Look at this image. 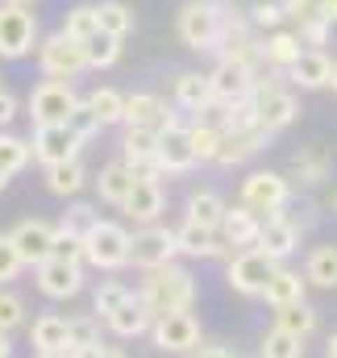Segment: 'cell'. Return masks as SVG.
Returning a JSON list of instances; mask_svg holds the SVG:
<instances>
[{"instance_id":"6da1fadb","label":"cell","mask_w":337,"mask_h":358,"mask_svg":"<svg viewBox=\"0 0 337 358\" xmlns=\"http://www.w3.org/2000/svg\"><path fill=\"white\" fill-rule=\"evenodd\" d=\"M142 308L150 313V317H163V313H187L192 308V300H196V279L187 275L183 267H167L150 271V279L142 283Z\"/></svg>"},{"instance_id":"7a4b0ae2","label":"cell","mask_w":337,"mask_h":358,"mask_svg":"<svg viewBox=\"0 0 337 358\" xmlns=\"http://www.w3.org/2000/svg\"><path fill=\"white\" fill-rule=\"evenodd\" d=\"M225 0H192L183 4L179 13V38L192 46V50H213L217 46V34L225 25Z\"/></svg>"},{"instance_id":"3957f363","label":"cell","mask_w":337,"mask_h":358,"mask_svg":"<svg viewBox=\"0 0 337 358\" xmlns=\"http://www.w3.org/2000/svg\"><path fill=\"white\" fill-rule=\"evenodd\" d=\"M84 259L96 271H117L129 263V234L113 221H100L84 238Z\"/></svg>"},{"instance_id":"277c9868","label":"cell","mask_w":337,"mask_h":358,"mask_svg":"<svg viewBox=\"0 0 337 358\" xmlns=\"http://www.w3.org/2000/svg\"><path fill=\"white\" fill-rule=\"evenodd\" d=\"M38 21L25 4H0V59H25L34 50Z\"/></svg>"},{"instance_id":"5b68a950","label":"cell","mask_w":337,"mask_h":358,"mask_svg":"<svg viewBox=\"0 0 337 358\" xmlns=\"http://www.w3.org/2000/svg\"><path fill=\"white\" fill-rule=\"evenodd\" d=\"M250 108H254V121L266 129V134H275V129H283V125H292L296 121V96L292 92H283L279 84H254L250 92Z\"/></svg>"},{"instance_id":"8992f818","label":"cell","mask_w":337,"mask_h":358,"mask_svg":"<svg viewBox=\"0 0 337 358\" xmlns=\"http://www.w3.org/2000/svg\"><path fill=\"white\" fill-rule=\"evenodd\" d=\"M175 229H163V225H142L134 238H129V263L142 271H159L175 259Z\"/></svg>"},{"instance_id":"52a82bcc","label":"cell","mask_w":337,"mask_h":358,"mask_svg":"<svg viewBox=\"0 0 337 358\" xmlns=\"http://www.w3.org/2000/svg\"><path fill=\"white\" fill-rule=\"evenodd\" d=\"M279 271V263L271 259V255H262V250H238L234 259H229V287L234 292H242V296H262V287L271 283V275Z\"/></svg>"},{"instance_id":"ba28073f","label":"cell","mask_w":337,"mask_h":358,"mask_svg":"<svg viewBox=\"0 0 337 358\" xmlns=\"http://www.w3.org/2000/svg\"><path fill=\"white\" fill-rule=\"evenodd\" d=\"M287 200H292V187H287V179L279 176V171H254L242 183V204L250 213H258V217L287 208Z\"/></svg>"},{"instance_id":"9c48e42d","label":"cell","mask_w":337,"mask_h":358,"mask_svg":"<svg viewBox=\"0 0 337 358\" xmlns=\"http://www.w3.org/2000/svg\"><path fill=\"white\" fill-rule=\"evenodd\" d=\"M76 92L67 88L63 80H46V84H38L34 96H29V117L38 121V125H63L71 113H76Z\"/></svg>"},{"instance_id":"30bf717a","label":"cell","mask_w":337,"mask_h":358,"mask_svg":"<svg viewBox=\"0 0 337 358\" xmlns=\"http://www.w3.org/2000/svg\"><path fill=\"white\" fill-rule=\"evenodd\" d=\"M38 59H42V71H46L50 80H76L87 67L84 63V42H71L67 34L46 38L42 50H38Z\"/></svg>"},{"instance_id":"8fae6325","label":"cell","mask_w":337,"mask_h":358,"mask_svg":"<svg viewBox=\"0 0 337 358\" xmlns=\"http://www.w3.org/2000/svg\"><path fill=\"white\" fill-rule=\"evenodd\" d=\"M80 146H84V138L63 121V125H38V134H34V142H29V150H34V159L38 163H67V159H76L80 155Z\"/></svg>"},{"instance_id":"7c38bea8","label":"cell","mask_w":337,"mask_h":358,"mask_svg":"<svg viewBox=\"0 0 337 358\" xmlns=\"http://www.w3.org/2000/svg\"><path fill=\"white\" fill-rule=\"evenodd\" d=\"M213 50H221V59L242 63V67H258V59H262V42L250 34V25L238 21V17H229V13H225V25H221Z\"/></svg>"},{"instance_id":"4fadbf2b","label":"cell","mask_w":337,"mask_h":358,"mask_svg":"<svg viewBox=\"0 0 337 358\" xmlns=\"http://www.w3.org/2000/svg\"><path fill=\"white\" fill-rule=\"evenodd\" d=\"M150 334H155L159 350H175V355H187L200 342V325H196L192 313H163V317H155Z\"/></svg>"},{"instance_id":"5bb4252c","label":"cell","mask_w":337,"mask_h":358,"mask_svg":"<svg viewBox=\"0 0 337 358\" xmlns=\"http://www.w3.org/2000/svg\"><path fill=\"white\" fill-rule=\"evenodd\" d=\"M208 88H213V104H225V108L242 104V100H250V92H254V67L221 59L217 71L208 76Z\"/></svg>"},{"instance_id":"9a60e30c","label":"cell","mask_w":337,"mask_h":358,"mask_svg":"<svg viewBox=\"0 0 337 358\" xmlns=\"http://www.w3.org/2000/svg\"><path fill=\"white\" fill-rule=\"evenodd\" d=\"M296 242H300V225L279 208V213H266V217H262L254 250H262V255H271V259L279 263V259H287V255L296 250Z\"/></svg>"},{"instance_id":"2e32d148","label":"cell","mask_w":337,"mask_h":358,"mask_svg":"<svg viewBox=\"0 0 337 358\" xmlns=\"http://www.w3.org/2000/svg\"><path fill=\"white\" fill-rule=\"evenodd\" d=\"M262 142H266V129H262V125L221 129V146H217V159H213V163H221V167H238V163H246L250 155L262 150Z\"/></svg>"},{"instance_id":"e0dca14e","label":"cell","mask_w":337,"mask_h":358,"mask_svg":"<svg viewBox=\"0 0 337 358\" xmlns=\"http://www.w3.org/2000/svg\"><path fill=\"white\" fill-rule=\"evenodd\" d=\"M175 250L179 255H192V259H225L229 255V246L221 242V234L217 229H204L196 221H183L175 229Z\"/></svg>"},{"instance_id":"ac0fdd59","label":"cell","mask_w":337,"mask_h":358,"mask_svg":"<svg viewBox=\"0 0 337 358\" xmlns=\"http://www.w3.org/2000/svg\"><path fill=\"white\" fill-rule=\"evenodd\" d=\"M38 287L50 296V300H67L84 287V271L80 263H59V259H46L38 263Z\"/></svg>"},{"instance_id":"d6986e66","label":"cell","mask_w":337,"mask_h":358,"mask_svg":"<svg viewBox=\"0 0 337 358\" xmlns=\"http://www.w3.org/2000/svg\"><path fill=\"white\" fill-rule=\"evenodd\" d=\"M159 167L163 171H192L196 167V155H192V142H187V129L179 121H171L167 129H159Z\"/></svg>"},{"instance_id":"ffe728a7","label":"cell","mask_w":337,"mask_h":358,"mask_svg":"<svg viewBox=\"0 0 337 358\" xmlns=\"http://www.w3.org/2000/svg\"><path fill=\"white\" fill-rule=\"evenodd\" d=\"M8 238H13V246H17L21 263L38 267V263H46V259H50V238H55V229H50L46 221H21Z\"/></svg>"},{"instance_id":"44dd1931","label":"cell","mask_w":337,"mask_h":358,"mask_svg":"<svg viewBox=\"0 0 337 358\" xmlns=\"http://www.w3.org/2000/svg\"><path fill=\"white\" fill-rule=\"evenodd\" d=\"M121 121H125V125H146V129H167L175 117L167 113V104H163L155 92H134V96H125Z\"/></svg>"},{"instance_id":"7402d4cb","label":"cell","mask_w":337,"mask_h":358,"mask_svg":"<svg viewBox=\"0 0 337 358\" xmlns=\"http://www.w3.org/2000/svg\"><path fill=\"white\" fill-rule=\"evenodd\" d=\"M258 225H262V217L250 213L246 204H238V208H225L217 234H221L225 246H242V250H250L254 242H258Z\"/></svg>"},{"instance_id":"603a6c76","label":"cell","mask_w":337,"mask_h":358,"mask_svg":"<svg viewBox=\"0 0 337 358\" xmlns=\"http://www.w3.org/2000/svg\"><path fill=\"white\" fill-rule=\"evenodd\" d=\"M121 208H125L134 221L155 225V217L163 213V187H159V179H134V192L125 196Z\"/></svg>"},{"instance_id":"cb8c5ba5","label":"cell","mask_w":337,"mask_h":358,"mask_svg":"<svg viewBox=\"0 0 337 358\" xmlns=\"http://www.w3.org/2000/svg\"><path fill=\"white\" fill-rule=\"evenodd\" d=\"M329 71H334V63H329L325 50H300V59L287 67V76L300 88H325L329 84Z\"/></svg>"},{"instance_id":"d4e9b609","label":"cell","mask_w":337,"mask_h":358,"mask_svg":"<svg viewBox=\"0 0 337 358\" xmlns=\"http://www.w3.org/2000/svg\"><path fill=\"white\" fill-rule=\"evenodd\" d=\"M29 338H34L38 355H59V350H67V346H71L67 317H55V313L38 317V321H34V329H29Z\"/></svg>"},{"instance_id":"484cf974","label":"cell","mask_w":337,"mask_h":358,"mask_svg":"<svg viewBox=\"0 0 337 358\" xmlns=\"http://www.w3.org/2000/svg\"><path fill=\"white\" fill-rule=\"evenodd\" d=\"M262 300L271 304V308H287V304H300L304 300V279L296 275V271L279 267L271 275V283L262 287Z\"/></svg>"},{"instance_id":"4316f807","label":"cell","mask_w":337,"mask_h":358,"mask_svg":"<svg viewBox=\"0 0 337 358\" xmlns=\"http://www.w3.org/2000/svg\"><path fill=\"white\" fill-rule=\"evenodd\" d=\"M104 321H108V329H113L117 338H138V334H146V329H150V321H155V317H150V313L142 308V300L134 296V300H125L117 313H108Z\"/></svg>"},{"instance_id":"83f0119b","label":"cell","mask_w":337,"mask_h":358,"mask_svg":"<svg viewBox=\"0 0 337 358\" xmlns=\"http://www.w3.org/2000/svg\"><path fill=\"white\" fill-rule=\"evenodd\" d=\"M175 100H179L183 108H192V113H204V108L213 104L208 76H200V71H183V76H175Z\"/></svg>"},{"instance_id":"f1b7e54d","label":"cell","mask_w":337,"mask_h":358,"mask_svg":"<svg viewBox=\"0 0 337 358\" xmlns=\"http://www.w3.org/2000/svg\"><path fill=\"white\" fill-rule=\"evenodd\" d=\"M225 208H229V204H225L217 192H208V187H200V192L187 196V221H196V225H204V229H217L221 217H225Z\"/></svg>"},{"instance_id":"f546056e","label":"cell","mask_w":337,"mask_h":358,"mask_svg":"<svg viewBox=\"0 0 337 358\" xmlns=\"http://www.w3.org/2000/svg\"><path fill=\"white\" fill-rule=\"evenodd\" d=\"M329 167H334V159H329V150H325L321 142L300 146V155L292 159V171L304 179V183H321V179H329Z\"/></svg>"},{"instance_id":"4dcf8cb0","label":"cell","mask_w":337,"mask_h":358,"mask_svg":"<svg viewBox=\"0 0 337 358\" xmlns=\"http://www.w3.org/2000/svg\"><path fill=\"white\" fill-rule=\"evenodd\" d=\"M96 187H100V200H108V204H125V196L134 192V171L125 167V159L121 163H108L100 179H96Z\"/></svg>"},{"instance_id":"1f68e13d","label":"cell","mask_w":337,"mask_h":358,"mask_svg":"<svg viewBox=\"0 0 337 358\" xmlns=\"http://www.w3.org/2000/svg\"><path fill=\"white\" fill-rule=\"evenodd\" d=\"M275 329H283V334H292V338H313V329H317V313L300 300V304H287V308H275Z\"/></svg>"},{"instance_id":"d6a6232c","label":"cell","mask_w":337,"mask_h":358,"mask_svg":"<svg viewBox=\"0 0 337 358\" xmlns=\"http://www.w3.org/2000/svg\"><path fill=\"white\" fill-rule=\"evenodd\" d=\"M300 46H304V42H300L296 34L279 29V34H271V38L262 42V59H266L271 67H283V71H287V67L300 59Z\"/></svg>"},{"instance_id":"836d02e7","label":"cell","mask_w":337,"mask_h":358,"mask_svg":"<svg viewBox=\"0 0 337 358\" xmlns=\"http://www.w3.org/2000/svg\"><path fill=\"white\" fill-rule=\"evenodd\" d=\"M121 150H125V163H134V159H159V129H146V125H125Z\"/></svg>"},{"instance_id":"e575fe53","label":"cell","mask_w":337,"mask_h":358,"mask_svg":"<svg viewBox=\"0 0 337 358\" xmlns=\"http://www.w3.org/2000/svg\"><path fill=\"white\" fill-rule=\"evenodd\" d=\"M46 187H50L55 196H76V192L84 187V167H80V159L50 163V167H46Z\"/></svg>"},{"instance_id":"d590c367","label":"cell","mask_w":337,"mask_h":358,"mask_svg":"<svg viewBox=\"0 0 337 358\" xmlns=\"http://www.w3.org/2000/svg\"><path fill=\"white\" fill-rule=\"evenodd\" d=\"M304 283H317V287H337V246H321V250H313V255H308Z\"/></svg>"},{"instance_id":"8d00e7d4","label":"cell","mask_w":337,"mask_h":358,"mask_svg":"<svg viewBox=\"0 0 337 358\" xmlns=\"http://www.w3.org/2000/svg\"><path fill=\"white\" fill-rule=\"evenodd\" d=\"M84 104L96 113L100 129H104V125H117V121H121V113H125V96H121V92H113V88H96Z\"/></svg>"},{"instance_id":"74e56055","label":"cell","mask_w":337,"mask_h":358,"mask_svg":"<svg viewBox=\"0 0 337 358\" xmlns=\"http://www.w3.org/2000/svg\"><path fill=\"white\" fill-rule=\"evenodd\" d=\"M96 21H100V34H113V38H125V34L134 29V13H129L121 0L96 4Z\"/></svg>"},{"instance_id":"f35d334b","label":"cell","mask_w":337,"mask_h":358,"mask_svg":"<svg viewBox=\"0 0 337 358\" xmlns=\"http://www.w3.org/2000/svg\"><path fill=\"white\" fill-rule=\"evenodd\" d=\"M117 55H121V38H113V34H100V29H96L84 42V63L87 67H113Z\"/></svg>"},{"instance_id":"ab89813d","label":"cell","mask_w":337,"mask_h":358,"mask_svg":"<svg viewBox=\"0 0 337 358\" xmlns=\"http://www.w3.org/2000/svg\"><path fill=\"white\" fill-rule=\"evenodd\" d=\"M258 358H304V342L283 334V329H271L258 346Z\"/></svg>"},{"instance_id":"60d3db41","label":"cell","mask_w":337,"mask_h":358,"mask_svg":"<svg viewBox=\"0 0 337 358\" xmlns=\"http://www.w3.org/2000/svg\"><path fill=\"white\" fill-rule=\"evenodd\" d=\"M187 142H192L196 163H213L217 159V146H221V129L217 125H192L187 129Z\"/></svg>"},{"instance_id":"b9f144b4","label":"cell","mask_w":337,"mask_h":358,"mask_svg":"<svg viewBox=\"0 0 337 358\" xmlns=\"http://www.w3.org/2000/svg\"><path fill=\"white\" fill-rule=\"evenodd\" d=\"M96 29H100V21H96V8H92V4L71 8V13H67V21H63V34H67L71 42H87Z\"/></svg>"},{"instance_id":"7bdbcfd3","label":"cell","mask_w":337,"mask_h":358,"mask_svg":"<svg viewBox=\"0 0 337 358\" xmlns=\"http://www.w3.org/2000/svg\"><path fill=\"white\" fill-rule=\"evenodd\" d=\"M29 142L25 138H13V134H0V167L8 171V176H17L25 163H29Z\"/></svg>"},{"instance_id":"ee69618b","label":"cell","mask_w":337,"mask_h":358,"mask_svg":"<svg viewBox=\"0 0 337 358\" xmlns=\"http://www.w3.org/2000/svg\"><path fill=\"white\" fill-rule=\"evenodd\" d=\"M125 300H134V292L121 283V279H104L100 287H96V313L100 317H108V313H117Z\"/></svg>"},{"instance_id":"f6af8a7d","label":"cell","mask_w":337,"mask_h":358,"mask_svg":"<svg viewBox=\"0 0 337 358\" xmlns=\"http://www.w3.org/2000/svg\"><path fill=\"white\" fill-rule=\"evenodd\" d=\"M96 225H100L96 208H92V204H76V208L63 217V225H59V229H67L71 238H80V242H84V238L92 234V229H96Z\"/></svg>"},{"instance_id":"bcb514c9","label":"cell","mask_w":337,"mask_h":358,"mask_svg":"<svg viewBox=\"0 0 337 358\" xmlns=\"http://www.w3.org/2000/svg\"><path fill=\"white\" fill-rule=\"evenodd\" d=\"M67 329H71V346H76V350H96V346H100L96 317H71Z\"/></svg>"},{"instance_id":"7dc6e473","label":"cell","mask_w":337,"mask_h":358,"mask_svg":"<svg viewBox=\"0 0 337 358\" xmlns=\"http://www.w3.org/2000/svg\"><path fill=\"white\" fill-rule=\"evenodd\" d=\"M50 259H59V263H80V259H84V242L71 238L67 229H55V238H50Z\"/></svg>"},{"instance_id":"c3c4849f","label":"cell","mask_w":337,"mask_h":358,"mask_svg":"<svg viewBox=\"0 0 337 358\" xmlns=\"http://www.w3.org/2000/svg\"><path fill=\"white\" fill-rule=\"evenodd\" d=\"M21 321H25V304H21V296H13V292H0V334L17 329Z\"/></svg>"},{"instance_id":"681fc988","label":"cell","mask_w":337,"mask_h":358,"mask_svg":"<svg viewBox=\"0 0 337 358\" xmlns=\"http://www.w3.org/2000/svg\"><path fill=\"white\" fill-rule=\"evenodd\" d=\"M21 267H25V263H21V255H17L13 238H8V234H0V283H8Z\"/></svg>"},{"instance_id":"f907efd6","label":"cell","mask_w":337,"mask_h":358,"mask_svg":"<svg viewBox=\"0 0 337 358\" xmlns=\"http://www.w3.org/2000/svg\"><path fill=\"white\" fill-rule=\"evenodd\" d=\"M67 125H71V129H76V134H80V138H92V134H96V129H100V121H96V113H92V108H87L84 100H80V104H76V113H71V117H67Z\"/></svg>"},{"instance_id":"816d5d0a","label":"cell","mask_w":337,"mask_h":358,"mask_svg":"<svg viewBox=\"0 0 337 358\" xmlns=\"http://www.w3.org/2000/svg\"><path fill=\"white\" fill-rule=\"evenodd\" d=\"M329 25H334V21H325L321 13H313V17H304V21H300V34H296V38H300V42L308 38L313 46H321V42H325V34H329Z\"/></svg>"},{"instance_id":"f5cc1de1","label":"cell","mask_w":337,"mask_h":358,"mask_svg":"<svg viewBox=\"0 0 337 358\" xmlns=\"http://www.w3.org/2000/svg\"><path fill=\"white\" fill-rule=\"evenodd\" d=\"M283 17H287V13H283V4H275V0H258L250 21H254V25H279Z\"/></svg>"},{"instance_id":"db71d44e","label":"cell","mask_w":337,"mask_h":358,"mask_svg":"<svg viewBox=\"0 0 337 358\" xmlns=\"http://www.w3.org/2000/svg\"><path fill=\"white\" fill-rule=\"evenodd\" d=\"M134 179H159L163 176V167H159V159H134V163H125Z\"/></svg>"},{"instance_id":"11a10c76","label":"cell","mask_w":337,"mask_h":358,"mask_svg":"<svg viewBox=\"0 0 337 358\" xmlns=\"http://www.w3.org/2000/svg\"><path fill=\"white\" fill-rule=\"evenodd\" d=\"M279 4H283V13L296 17V21H304V17L317 13V0H279Z\"/></svg>"},{"instance_id":"9f6ffc18","label":"cell","mask_w":337,"mask_h":358,"mask_svg":"<svg viewBox=\"0 0 337 358\" xmlns=\"http://www.w3.org/2000/svg\"><path fill=\"white\" fill-rule=\"evenodd\" d=\"M192 358H238L234 350H225V346H196V350H187Z\"/></svg>"},{"instance_id":"6f0895ef","label":"cell","mask_w":337,"mask_h":358,"mask_svg":"<svg viewBox=\"0 0 337 358\" xmlns=\"http://www.w3.org/2000/svg\"><path fill=\"white\" fill-rule=\"evenodd\" d=\"M13 117H17V100H13V92L0 88V125H4V121H13Z\"/></svg>"},{"instance_id":"680465c9","label":"cell","mask_w":337,"mask_h":358,"mask_svg":"<svg viewBox=\"0 0 337 358\" xmlns=\"http://www.w3.org/2000/svg\"><path fill=\"white\" fill-rule=\"evenodd\" d=\"M317 13H321L325 21H337V0H317Z\"/></svg>"},{"instance_id":"91938a15","label":"cell","mask_w":337,"mask_h":358,"mask_svg":"<svg viewBox=\"0 0 337 358\" xmlns=\"http://www.w3.org/2000/svg\"><path fill=\"white\" fill-rule=\"evenodd\" d=\"M0 358H13V346H8V334H0Z\"/></svg>"},{"instance_id":"94428289","label":"cell","mask_w":337,"mask_h":358,"mask_svg":"<svg viewBox=\"0 0 337 358\" xmlns=\"http://www.w3.org/2000/svg\"><path fill=\"white\" fill-rule=\"evenodd\" d=\"M92 358H125V355H121V350H104V346H100V350H96Z\"/></svg>"},{"instance_id":"6125c7cd","label":"cell","mask_w":337,"mask_h":358,"mask_svg":"<svg viewBox=\"0 0 337 358\" xmlns=\"http://www.w3.org/2000/svg\"><path fill=\"white\" fill-rule=\"evenodd\" d=\"M325 350H329V358H337V334L329 338V346H325Z\"/></svg>"},{"instance_id":"be15d7a7","label":"cell","mask_w":337,"mask_h":358,"mask_svg":"<svg viewBox=\"0 0 337 358\" xmlns=\"http://www.w3.org/2000/svg\"><path fill=\"white\" fill-rule=\"evenodd\" d=\"M329 84H334V92H337V63H334V71H329Z\"/></svg>"},{"instance_id":"e7e4bbea","label":"cell","mask_w":337,"mask_h":358,"mask_svg":"<svg viewBox=\"0 0 337 358\" xmlns=\"http://www.w3.org/2000/svg\"><path fill=\"white\" fill-rule=\"evenodd\" d=\"M8 179H13V176H8V171H4V167H0V187H4V183H8Z\"/></svg>"},{"instance_id":"03108f58","label":"cell","mask_w":337,"mask_h":358,"mask_svg":"<svg viewBox=\"0 0 337 358\" xmlns=\"http://www.w3.org/2000/svg\"><path fill=\"white\" fill-rule=\"evenodd\" d=\"M4 4H29V0H4Z\"/></svg>"},{"instance_id":"003e7915","label":"cell","mask_w":337,"mask_h":358,"mask_svg":"<svg viewBox=\"0 0 337 358\" xmlns=\"http://www.w3.org/2000/svg\"><path fill=\"white\" fill-rule=\"evenodd\" d=\"M334 208H337V192H334Z\"/></svg>"}]
</instances>
